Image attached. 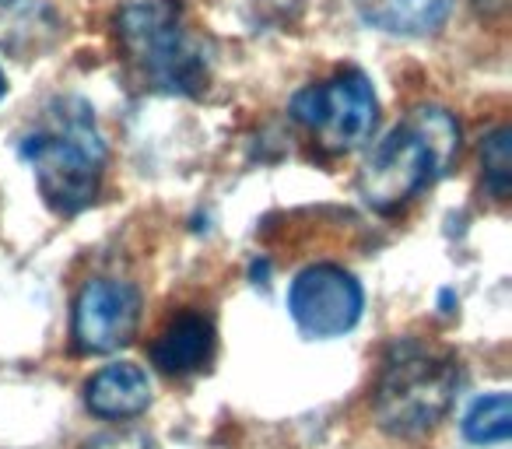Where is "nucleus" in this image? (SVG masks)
<instances>
[{"label": "nucleus", "instance_id": "nucleus-3", "mask_svg": "<svg viewBox=\"0 0 512 449\" xmlns=\"http://www.w3.org/2000/svg\"><path fill=\"white\" fill-rule=\"evenodd\" d=\"M123 57L144 85L169 95H197L207 81L204 39L190 29L183 0H130L116 15Z\"/></svg>", "mask_w": 512, "mask_h": 449}, {"label": "nucleus", "instance_id": "nucleus-5", "mask_svg": "<svg viewBox=\"0 0 512 449\" xmlns=\"http://www.w3.org/2000/svg\"><path fill=\"white\" fill-rule=\"evenodd\" d=\"M292 116L327 151H351L369 141L379 120V102L362 71H344L330 81L302 88L292 99Z\"/></svg>", "mask_w": 512, "mask_h": 449}, {"label": "nucleus", "instance_id": "nucleus-13", "mask_svg": "<svg viewBox=\"0 0 512 449\" xmlns=\"http://www.w3.org/2000/svg\"><path fill=\"white\" fill-rule=\"evenodd\" d=\"M81 449H151V439L137 428H120V432H102L88 439Z\"/></svg>", "mask_w": 512, "mask_h": 449}, {"label": "nucleus", "instance_id": "nucleus-7", "mask_svg": "<svg viewBox=\"0 0 512 449\" xmlns=\"http://www.w3.org/2000/svg\"><path fill=\"white\" fill-rule=\"evenodd\" d=\"M141 320V295L116 278H92L74 302V348L85 355H109L134 337Z\"/></svg>", "mask_w": 512, "mask_h": 449}, {"label": "nucleus", "instance_id": "nucleus-10", "mask_svg": "<svg viewBox=\"0 0 512 449\" xmlns=\"http://www.w3.org/2000/svg\"><path fill=\"white\" fill-rule=\"evenodd\" d=\"M369 25L393 36H428L449 15V0H351Z\"/></svg>", "mask_w": 512, "mask_h": 449}, {"label": "nucleus", "instance_id": "nucleus-14", "mask_svg": "<svg viewBox=\"0 0 512 449\" xmlns=\"http://www.w3.org/2000/svg\"><path fill=\"white\" fill-rule=\"evenodd\" d=\"M4 92H8V81H4V71H0V99H4Z\"/></svg>", "mask_w": 512, "mask_h": 449}, {"label": "nucleus", "instance_id": "nucleus-11", "mask_svg": "<svg viewBox=\"0 0 512 449\" xmlns=\"http://www.w3.org/2000/svg\"><path fill=\"white\" fill-rule=\"evenodd\" d=\"M463 435L474 446H491V442H505L512 435V400L509 393L495 390L488 397L474 400V407L463 418Z\"/></svg>", "mask_w": 512, "mask_h": 449}, {"label": "nucleus", "instance_id": "nucleus-12", "mask_svg": "<svg viewBox=\"0 0 512 449\" xmlns=\"http://www.w3.org/2000/svg\"><path fill=\"white\" fill-rule=\"evenodd\" d=\"M481 165H484V190L495 200L509 197V190H512V130L509 127H498L495 134L484 137Z\"/></svg>", "mask_w": 512, "mask_h": 449}, {"label": "nucleus", "instance_id": "nucleus-15", "mask_svg": "<svg viewBox=\"0 0 512 449\" xmlns=\"http://www.w3.org/2000/svg\"><path fill=\"white\" fill-rule=\"evenodd\" d=\"M0 4H8V0H0Z\"/></svg>", "mask_w": 512, "mask_h": 449}, {"label": "nucleus", "instance_id": "nucleus-6", "mask_svg": "<svg viewBox=\"0 0 512 449\" xmlns=\"http://www.w3.org/2000/svg\"><path fill=\"white\" fill-rule=\"evenodd\" d=\"M365 306L362 285L334 264L306 267L288 288V313L306 337H344Z\"/></svg>", "mask_w": 512, "mask_h": 449}, {"label": "nucleus", "instance_id": "nucleus-4", "mask_svg": "<svg viewBox=\"0 0 512 449\" xmlns=\"http://www.w3.org/2000/svg\"><path fill=\"white\" fill-rule=\"evenodd\" d=\"M460 386V365L435 344L404 337L390 348L379 372L372 411L390 435H421L442 421Z\"/></svg>", "mask_w": 512, "mask_h": 449}, {"label": "nucleus", "instance_id": "nucleus-2", "mask_svg": "<svg viewBox=\"0 0 512 449\" xmlns=\"http://www.w3.org/2000/svg\"><path fill=\"white\" fill-rule=\"evenodd\" d=\"M460 155V127L442 106H418L369 151L358 190L372 211H397L439 183Z\"/></svg>", "mask_w": 512, "mask_h": 449}, {"label": "nucleus", "instance_id": "nucleus-1", "mask_svg": "<svg viewBox=\"0 0 512 449\" xmlns=\"http://www.w3.org/2000/svg\"><path fill=\"white\" fill-rule=\"evenodd\" d=\"M29 162L43 200L57 214H81L99 197L106 172V144L95 127V113L81 99H53L36 130L18 144Z\"/></svg>", "mask_w": 512, "mask_h": 449}, {"label": "nucleus", "instance_id": "nucleus-9", "mask_svg": "<svg viewBox=\"0 0 512 449\" xmlns=\"http://www.w3.org/2000/svg\"><path fill=\"white\" fill-rule=\"evenodd\" d=\"M214 355V327L200 313H179L169 327L158 334L151 358L169 376H186L211 362Z\"/></svg>", "mask_w": 512, "mask_h": 449}, {"label": "nucleus", "instance_id": "nucleus-8", "mask_svg": "<svg viewBox=\"0 0 512 449\" xmlns=\"http://www.w3.org/2000/svg\"><path fill=\"white\" fill-rule=\"evenodd\" d=\"M85 404L92 414L106 421L134 418L151 404V379L141 365L113 362L99 369L85 386Z\"/></svg>", "mask_w": 512, "mask_h": 449}]
</instances>
